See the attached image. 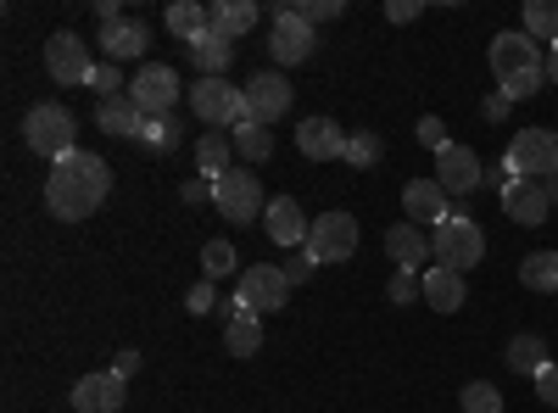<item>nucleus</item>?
Listing matches in <instances>:
<instances>
[{
	"mask_svg": "<svg viewBox=\"0 0 558 413\" xmlns=\"http://www.w3.org/2000/svg\"><path fill=\"white\" fill-rule=\"evenodd\" d=\"M107 191H112V168L96 151H68L62 162H51V173H45V207H51L62 223H78L89 212H101Z\"/></svg>",
	"mask_w": 558,
	"mask_h": 413,
	"instance_id": "nucleus-1",
	"label": "nucleus"
},
{
	"mask_svg": "<svg viewBox=\"0 0 558 413\" xmlns=\"http://www.w3.org/2000/svg\"><path fill=\"white\" fill-rule=\"evenodd\" d=\"M486 62H492V78H497V96H508V101L536 96L542 78H547V57H542V45H536L525 28L497 34L492 51H486Z\"/></svg>",
	"mask_w": 558,
	"mask_h": 413,
	"instance_id": "nucleus-2",
	"label": "nucleus"
},
{
	"mask_svg": "<svg viewBox=\"0 0 558 413\" xmlns=\"http://www.w3.org/2000/svg\"><path fill=\"white\" fill-rule=\"evenodd\" d=\"M23 141H28L34 157L62 162L68 151H78V123H73V112H68L62 101H39V107L23 118Z\"/></svg>",
	"mask_w": 558,
	"mask_h": 413,
	"instance_id": "nucleus-3",
	"label": "nucleus"
},
{
	"mask_svg": "<svg viewBox=\"0 0 558 413\" xmlns=\"http://www.w3.org/2000/svg\"><path fill=\"white\" fill-rule=\"evenodd\" d=\"M430 252H436V268H481L486 257V235H481V223L470 212H452L447 223H436V235H430Z\"/></svg>",
	"mask_w": 558,
	"mask_h": 413,
	"instance_id": "nucleus-4",
	"label": "nucleus"
},
{
	"mask_svg": "<svg viewBox=\"0 0 558 413\" xmlns=\"http://www.w3.org/2000/svg\"><path fill=\"white\" fill-rule=\"evenodd\" d=\"M502 173L508 179H558V134L553 129H520L508 141V157H502Z\"/></svg>",
	"mask_w": 558,
	"mask_h": 413,
	"instance_id": "nucleus-5",
	"label": "nucleus"
},
{
	"mask_svg": "<svg viewBox=\"0 0 558 413\" xmlns=\"http://www.w3.org/2000/svg\"><path fill=\"white\" fill-rule=\"evenodd\" d=\"M213 207L223 212V223H257L268 212V196H263V179L252 168H235L213 185Z\"/></svg>",
	"mask_w": 558,
	"mask_h": 413,
	"instance_id": "nucleus-6",
	"label": "nucleus"
},
{
	"mask_svg": "<svg viewBox=\"0 0 558 413\" xmlns=\"http://www.w3.org/2000/svg\"><path fill=\"white\" fill-rule=\"evenodd\" d=\"M191 112L207 129H235V123H246V89H235L229 78H196L191 84Z\"/></svg>",
	"mask_w": 558,
	"mask_h": 413,
	"instance_id": "nucleus-7",
	"label": "nucleus"
},
{
	"mask_svg": "<svg viewBox=\"0 0 558 413\" xmlns=\"http://www.w3.org/2000/svg\"><path fill=\"white\" fill-rule=\"evenodd\" d=\"M184 96V84H179V73L168 68V62H146L134 73V84H129V101L146 112V118H173V101Z\"/></svg>",
	"mask_w": 558,
	"mask_h": 413,
	"instance_id": "nucleus-8",
	"label": "nucleus"
},
{
	"mask_svg": "<svg viewBox=\"0 0 558 413\" xmlns=\"http://www.w3.org/2000/svg\"><path fill=\"white\" fill-rule=\"evenodd\" d=\"M291 296V280L279 263H257V268H241V286H235V302L257 318V313H279Z\"/></svg>",
	"mask_w": 558,
	"mask_h": 413,
	"instance_id": "nucleus-9",
	"label": "nucleus"
},
{
	"mask_svg": "<svg viewBox=\"0 0 558 413\" xmlns=\"http://www.w3.org/2000/svg\"><path fill=\"white\" fill-rule=\"evenodd\" d=\"M45 73L57 84H89L96 78V62H89V45L73 34V28H57L45 39Z\"/></svg>",
	"mask_w": 558,
	"mask_h": 413,
	"instance_id": "nucleus-10",
	"label": "nucleus"
},
{
	"mask_svg": "<svg viewBox=\"0 0 558 413\" xmlns=\"http://www.w3.org/2000/svg\"><path fill=\"white\" fill-rule=\"evenodd\" d=\"M307 252L318 263H347L357 252V218L352 212H318L307 229Z\"/></svg>",
	"mask_w": 558,
	"mask_h": 413,
	"instance_id": "nucleus-11",
	"label": "nucleus"
},
{
	"mask_svg": "<svg viewBox=\"0 0 558 413\" xmlns=\"http://www.w3.org/2000/svg\"><path fill=\"white\" fill-rule=\"evenodd\" d=\"M313 45H318V34H313V23H302V12L296 7H279L274 12V23H268V51H274V62H307L313 57Z\"/></svg>",
	"mask_w": 558,
	"mask_h": 413,
	"instance_id": "nucleus-12",
	"label": "nucleus"
},
{
	"mask_svg": "<svg viewBox=\"0 0 558 413\" xmlns=\"http://www.w3.org/2000/svg\"><path fill=\"white\" fill-rule=\"evenodd\" d=\"M436 185L458 202V196H470V191H481L486 185V162H481V151H470V146H447L441 157H436Z\"/></svg>",
	"mask_w": 558,
	"mask_h": 413,
	"instance_id": "nucleus-13",
	"label": "nucleus"
},
{
	"mask_svg": "<svg viewBox=\"0 0 558 413\" xmlns=\"http://www.w3.org/2000/svg\"><path fill=\"white\" fill-rule=\"evenodd\" d=\"M291 112V84H286V73H252L246 78V118L252 123H279Z\"/></svg>",
	"mask_w": 558,
	"mask_h": 413,
	"instance_id": "nucleus-14",
	"label": "nucleus"
},
{
	"mask_svg": "<svg viewBox=\"0 0 558 413\" xmlns=\"http://www.w3.org/2000/svg\"><path fill=\"white\" fill-rule=\"evenodd\" d=\"M129 402V380L118 369H96V375H78L73 386V408L78 413H118Z\"/></svg>",
	"mask_w": 558,
	"mask_h": 413,
	"instance_id": "nucleus-15",
	"label": "nucleus"
},
{
	"mask_svg": "<svg viewBox=\"0 0 558 413\" xmlns=\"http://www.w3.org/2000/svg\"><path fill=\"white\" fill-rule=\"evenodd\" d=\"M296 151H302L307 162H341V157H347V129H341L336 118H302Z\"/></svg>",
	"mask_w": 558,
	"mask_h": 413,
	"instance_id": "nucleus-16",
	"label": "nucleus"
},
{
	"mask_svg": "<svg viewBox=\"0 0 558 413\" xmlns=\"http://www.w3.org/2000/svg\"><path fill=\"white\" fill-rule=\"evenodd\" d=\"M402 212H408V223H447L452 218V196L436 185V179H408L402 185Z\"/></svg>",
	"mask_w": 558,
	"mask_h": 413,
	"instance_id": "nucleus-17",
	"label": "nucleus"
},
{
	"mask_svg": "<svg viewBox=\"0 0 558 413\" xmlns=\"http://www.w3.org/2000/svg\"><path fill=\"white\" fill-rule=\"evenodd\" d=\"M502 212L514 223H525V229H542L553 202H547V191L536 185V179H502Z\"/></svg>",
	"mask_w": 558,
	"mask_h": 413,
	"instance_id": "nucleus-18",
	"label": "nucleus"
},
{
	"mask_svg": "<svg viewBox=\"0 0 558 413\" xmlns=\"http://www.w3.org/2000/svg\"><path fill=\"white\" fill-rule=\"evenodd\" d=\"M263 229H268V241H279V246H307V229H313V218H302V202L296 196H268V212H263Z\"/></svg>",
	"mask_w": 558,
	"mask_h": 413,
	"instance_id": "nucleus-19",
	"label": "nucleus"
},
{
	"mask_svg": "<svg viewBox=\"0 0 558 413\" xmlns=\"http://www.w3.org/2000/svg\"><path fill=\"white\" fill-rule=\"evenodd\" d=\"M146 45H151V28L146 23H107L101 28V51H107V62H140V57H146Z\"/></svg>",
	"mask_w": 558,
	"mask_h": 413,
	"instance_id": "nucleus-20",
	"label": "nucleus"
},
{
	"mask_svg": "<svg viewBox=\"0 0 558 413\" xmlns=\"http://www.w3.org/2000/svg\"><path fill=\"white\" fill-rule=\"evenodd\" d=\"M96 123H101V134H112V141H140L146 112H140V107L129 101V89H123V96H112V101L96 107Z\"/></svg>",
	"mask_w": 558,
	"mask_h": 413,
	"instance_id": "nucleus-21",
	"label": "nucleus"
},
{
	"mask_svg": "<svg viewBox=\"0 0 558 413\" xmlns=\"http://www.w3.org/2000/svg\"><path fill=\"white\" fill-rule=\"evenodd\" d=\"M386 252H391L397 268H418V263L436 257V252H430V235H425L418 223H391V229H386Z\"/></svg>",
	"mask_w": 558,
	"mask_h": 413,
	"instance_id": "nucleus-22",
	"label": "nucleus"
},
{
	"mask_svg": "<svg viewBox=\"0 0 558 413\" xmlns=\"http://www.w3.org/2000/svg\"><path fill=\"white\" fill-rule=\"evenodd\" d=\"M257 17H263L257 0H213V34H223V39L252 34V28H257Z\"/></svg>",
	"mask_w": 558,
	"mask_h": 413,
	"instance_id": "nucleus-23",
	"label": "nucleus"
},
{
	"mask_svg": "<svg viewBox=\"0 0 558 413\" xmlns=\"http://www.w3.org/2000/svg\"><path fill=\"white\" fill-rule=\"evenodd\" d=\"M191 62L202 68V78H223L229 73V62H235V39H223V34H202V39H191Z\"/></svg>",
	"mask_w": 558,
	"mask_h": 413,
	"instance_id": "nucleus-24",
	"label": "nucleus"
},
{
	"mask_svg": "<svg viewBox=\"0 0 558 413\" xmlns=\"http://www.w3.org/2000/svg\"><path fill=\"white\" fill-rule=\"evenodd\" d=\"M229 146H235V157H241V168H257V162H268L274 157V134L263 129V123H235L229 129Z\"/></svg>",
	"mask_w": 558,
	"mask_h": 413,
	"instance_id": "nucleus-25",
	"label": "nucleus"
},
{
	"mask_svg": "<svg viewBox=\"0 0 558 413\" xmlns=\"http://www.w3.org/2000/svg\"><path fill=\"white\" fill-rule=\"evenodd\" d=\"M425 302L436 313H458L463 307V274L452 268H425Z\"/></svg>",
	"mask_w": 558,
	"mask_h": 413,
	"instance_id": "nucleus-26",
	"label": "nucleus"
},
{
	"mask_svg": "<svg viewBox=\"0 0 558 413\" xmlns=\"http://www.w3.org/2000/svg\"><path fill=\"white\" fill-rule=\"evenodd\" d=\"M196 162H202V173L213 179V185H218L223 173H235V168H229V162H235V146H229V134L207 129L202 141H196Z\"/></svg>",
	"mask_w": 558,
	"mask_h": 413,
	"instance_id": "nucleus-27",
	"label": "nucleus"
},
{
	"mask_svg": "<svg viewBox=\"0 0 558 413\" xmlns=\"http://www.w3.org/2000/svg\"><path fill=\"white\" fill-rule=\"evenodd\" d=\"M207 28H213V7H202V0H173V7H168V34L202 39Z\"/></svg>",
	"mask_w": 558,
	"mask_h": 413,
	"instance_id": "nucleus-28",
	"label": "nucleus"
},
{
	"mask_svg": "<svg viewBox=\"0 0 558 413\" xmlns=\"http://www.w3.org/2000/svg\"><path fill=\"white\" fill-rule=\"evenodd\" d=\"M257 347H263V325L252 313H241V318H229V325H223V352L229 357H257Z\"/></svg>",
	"mask_w": 558,
	"mask_h": 413,
	"instance_id": "nucleus-29",
	"label": "nucleus"
},
{
	"mask_svg": "<svg viewBox=\"0 0 558 413\" xmlns=\"http://www.w3.org/2000/svg\"><path fill=\"white\" fill-rule=\"evenodd\" d=\"M502 363H508L514 375H542V369H547V341H542V336H514Z\"/></svg>",
	"mask_w": 558,
	"mask_h": 413,
	"instance_id": "nucleus-30",
	"label": "nucleus"
},
{
	"mask_svg": "<svg viewBox=\"0 0 558 413\" xmlns=\"http://www.w3.org/2000/svg\"><path fill=\"white\" fill-rule=\"evenodd\" d=\"M520 280H525V291H553L558 296V252H531L520 263Z\"/></svg>",
	"mask_w": 558,
	"mask_h": 413,
	"instance_id": "nucleus-31",
	"label": "nucleus"
},
{
	"mask_svg": "<svg viewBox=\"0 0 558 413\" xmlns=\"http://www.w3.org/2000/svg\"><path fill=\"white\" fill-rule=\"evenodd\" d=\"M525 34L558 45V0H525Z\"/></svg>",
	"mask_w": 558,
	"mask_h": 413,
	"instance_id": "nucleus-32",
	"label": "nucleus"
},
{
	"mask_svg": "<svg viewBox=\"0 0 558 413\" xmlns=\"http://www.w3.org/2000/svg\"><path fill=\"white\" fill-rule=\"evenodd\" d=\"M458 408L463 413H502V391L492 380H470V386L458 391Z\"/></svg>",
	"mask_w": 558,
	"mask_h": 413,
	"instance_id": "nucleus-33",
	"label": "nucleus"
},
{
	"mask_svg": "<svg viewBox=\"0 0 558 413\" xmlns=\"http://www.w3.org/2000/svg\"><path fill=\"white\" fill-rule=\"evenodd\" d=\"M179 118H146V129H140V146L146 151H173L179 146Z\"/></svg>",
	"mask_w": 558,
	"mask_h": 413,
	"instance_id": "nucleus-34",
	"label": "nucleus"
},
{
	"mask_svg": "<svg viewBox=\"0 0 558 413\" xmlns=\"http://www.w3.org/2000/svg\"><path fill=\"white\" fill-rule=\"evenodd\" d=\"M202 274H207V280H229V274H235V246H229V241H207L202 246Z\"/></svg>",
	"mask_w": 558,
	"mask_h": 413,
	"instance_id": "nucleus-35",
	"label": "nucleus"
},
{
	"mask_svg": "<svg viewBox=\"0 0 558 413\" xmlns=\"http://www.w3.org/2000/svg\"><path fill=\"white\" fill-rule=\"evenodd\" d=\"M347 162L352 168H375L380 162V134H368V129L347 134Z\"/></svg>",
	"mask_w": 558,
	"mask_h": 413,
	"instance_id": "nucleus-36",
	"label": "nucleus"
},
{
	"mask_svg": "<svg viewBox=\"0 0 558 413\" xmlns=\"http://www.w3.org/2000/svg\"><path fill=\"white\" fill-rule=\"evenodd\" d=\"M386 291H391V302H397V307H408V302H418V296H425V280H418L413 268H397Z\"/></svg>",
	"mask_w": 558,
	"mask_h": 413,
	"instance_id": "nucleus-37",
	"label": "nucleus"
},
{
	"mask_svg": "<svg viewBox=\"0 0 558 413\" xmlns=\"http://www.w3.org/2000/svg\"><path fill=\"white\" fill-rule=\"evenodd\" d=\"M279 268H286V280H291V286H307L313 274H318V257H313L307 246H296V252H291L286 263H279Z\"/></svg>",
	"mask_w": 558,
	"mask_h": 413,
	"instance_id": "nucleus-38",
	"label": "nucleus"
},
{
	"mask_svg": "<svg viewBox=\"0 0 558 413\" xmlns=\"http://www.w3.org/2000/svg\"><path fill=\"white\" fill-rule=\"evenodd\" d=\"M184 313H218V280H202L184 296Z\"/></svg>",
	"mask_w": 558,
	"mask_h": 413,
	"instance_id": "nucleus-39",
	"label": "nucleus"
},
{
	"mask_svg": "<svg viewBox=\"0 0 558 413\" xmlns=\"http://www.w3.org/2000/svg\"><path fill=\"white\" fill-rule=\"evenodd\" d=\"M418 146H430V151L441 157V151L452 146V141H447V123H441V118H418Z\"/></svg>",
	"mask_w": 558,
	"mask_h": 413,
	"instance_id": "nucleus-40",
	"label": "nucleus"
},
{
	"mask_svg": "<svg viewBox=\"0 0 558 413\" xmlns=\"http://www.w3.org/2000/svg\"><path fill=\"white\" fill-rule=\"evenodd\" d=\"M89 84L101 89V101H112V96H123V89H118L123 84V68L118 62H96V78H89Z\"/></svg>",
	"mask_w": 558,
	"mask_h": 413,
	"instance_id": "nucleus-41",
	"label": "nucleus"
},
{
	"mask_svg": "<svg viewBox=\"0 0 558 413\" xmlns=\"http://www.w3.org/2000/svg\"><path fill=\"white\" fill-rule=\"evenodd\" d=\"M296 12H302V23H313V28H318V23H330V17H341V0H302Z\"/></svg>",
	"mask_w": 558,
	"mask_h": 413,
	"instance_id": "nucleus-42",
	"label": "nucleus"
},
{
	"mask_svg": "<svg viewBox=\"0 0 558 413\" xmlns=\"http://www.w3.org/2000/svg\"><path fill=\"white\" fill-rule=\"evenodd\" d=\"M536 397H542L547 408H558V363H547V369L536 375Z\"/></svg>",
	"mask_w": 558,
	"mask_h": 413,
	"instance_id": "nucleus-43",
	"label": "nucleus"
},
{
	"mask_svg": "<svg viewBox=\"0 0 558 413\" xmlns=\"http://www.w3.org/2000/svg\"><path fill=\"white\" fill-rule=\"evenodd\" d=\"M418 12H425L418 0H391V7H386V17H391V23H413Z\"/></svg>",
	"mask_w": 558,
	"mask_h": 413,
	"instance_id": "nucleus-44",
	"label": "nucleus"
},
{
	"mask_svg": "<svg viewBox=\"0 0 558 413\" xmlns=\"http://www.w3.org/2000/svg\"><path fill=\"white\" fill-rule=\"evenodd\" d=\"M179 196L196 207V202H207V196H213V185H207V179H184V191H179Z\"/></svg>",
	"mask_w": 558,
	"mask_h": 413,
	"instance_id": "nucleus-45",
	"label": "nucleus"
},
{
	"mask_svg": "<svg viewBox=\"0 0 558 413\" xmlns=\"http://www.w3.org/2000/svg\"><path fill=\"white\" fill-rule=\"evenodd\" d=\"M112 369H118V375H123V380H129V375H134V369H140V352H118V363H112Z\"/></svg>",
	"mask_w": 558,
	"mask_h": 413,
	"instance_id": "nucleus-46",
	"label": "nucleus"
},
{
	"mask_svg": "<svg viewBox=\"0 0 558 413\" xmlns=\"http://www.w3.org/2000/svg\"><path fill=\"white\" fill-rule=\"evenodd\" d=\"M486 118L502 123V118H508V96H492V101H486Z\"/></svg>",
	"mask_w": 558,
	"mask_h": 413,
	"instance_id": "nucleus-47",
	"label": "nucleus"
},
{
	"mask_svg": "<svg viewBox=\"0 0 558 413\" xmlns=\"http://www.w3.org/2000/svg\"><path fill=\"white\" fill-rule=\"evenodd\" d=\"M547 78L558 84V45H547Z\"/></svg>",
	"mask_w": 558,
	"mask_h": 413,
	"instance_id": "nucleus-48",
	"label": "nucleus"
},
{
	"mask_svg": "<svg viewBox=\"0 0 558 413\" xmlns=\"http://www.w3.org/2000/svg\"><path fill=\"white\" fill-rule=\"evenodd\" d=\"M542 191H547V202L558 207V179H547V185H542Z\"/></svg>",
	"mask_w": 558,
	"mask_h": 413,
	"instance_id": "nucleus-49",
	"label": "nucleus"
}]
</instances>
